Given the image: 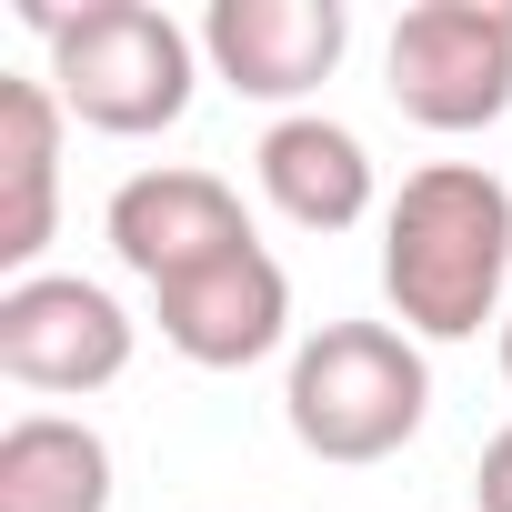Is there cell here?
Masks as SVG:
<instances>
[{"mask_svg": "<svg viewBox=\"0 0 512 512\" xmlns=\"http://www.w3.org/2000/svg\"><path fill=\"white\" fill-rule=\"evenodd\" d=\"M382 292L412 342H472L512 302V191L482 161H422L382 211Z\"/></svg>", "mask_w": 512, "mask_h": 512, "instance_id": "cell-1", "label": "cell"}, {"mask_svg": "<svg viewBox=\"0 0 512 512\" xmlns=\"http://www.w3.org/2000/svg\"><path fill=\"white\" fill-rule=\"evenodd\" d=\"M51 41V91L81 131L151 141L191 111L201 91V31H181L151 0H81V11H31Z\"/></svg>", "mask_w": 512, "mask_h": 512, "instance_id": "cell-2", "label": "cell"}, {"mask_svg": "<svg viewBox=\"0 0 512 512\" xmlns=\"http://www.w3.org/2000/svg\"><path fill=\"white\" fill-rule=\"evenodd\" d=\"M282 422L312 462H392L422 422H432V362L402 322H322L302 352H292V382H282Z\"/></svg>", "mask_w": 512, "mask_h": 512, "instance_id": "cell-3", "label": "cell"}, {"mask_svg": "<svg viewBox=\"0 0 512 512\" xmlns=\"http://www.w3.org/2000/svg\"><path fill=\"white\" fill-rule=\"evenodd\" d=\"M382 91L402 121L422 131H492L512 111V0L482 11V0H412L392 21V51H382Z\"/></svg>", "mask_w": 512, "mask_h": 512, "instance_id": "cell-4", "label": "cell"}, {"mask_svg": "<svg viewBox=\"0 0 512 512\" xmlns=\"http://www.w3.org/2000/svg\"><path fill=\"white\" fill-rule=\"evenodd\" d=\"M0 372L21 392H111L131 372V312L81 282V272H31V282H0Z\"/></svg>", "mask_w": 512, "mask_h": 512, "instance_id": "cell-5", "label": "cell"}, {"mask_svg": "<svg viewBox=\"0 0 512 512\" xmlns=\"http://www.w3.org/2000/svg\"><path fill=\"white\" fill-rule=\"evenodd\" d=\"M111 251H121V272H141L151 292L221 262V251H251V211L221 171H191V161H161V171H131L101 211Z\"/></svg>", "mask_w": 512, "mask_h": 512, "instance_id": "cell-6", "label": "cell"}, {"mask_svg": "<svg viewBox=\"0 0 512 512\" xmlns=\"http://www.w3.org/2000/svg\"><path fill=\"white\" fill-rule=\"evenodd\" d=\"M352 51L342 0H211L201 11V61L241 101H312Z\"/></svg>", "mask_w": 512, "mask_h": 512, "instance_id": "cell-7", "label": "cell"}, {"mask_svg": "<svg viewBox=\"0 0 512 512\" xmlns=\"http://www.w3.org/2000/svg\"><path fill=\"white\" fill-rule=\"evenodd\" d=\"M151 322H161V342H171L181 362H201V372H251L262 352H282V332H292V282H282L272 251L251 241V251H221V262L161 282V292H151Z\"/></svg>", "mask_w": 512, "mask_h": 512, "instance_id": "cell-8", "label": "cell"}, {"mask_svg": "<svg viewBox=\"0 0 512 512\" xmlns=\"http://www.w3.org/2000/svg\"><path fill=\"white\" fill-rule=\"evenodd\" d=\"M61 91L51 81H21V71H0V272L31 282L41 272V251H51V221H61Z\"/></svg>", "mask_w": 512, "mask_h": 512, "instance_id": "cell-9", "label": "cell"}, {"mask_svg": "<svg viewBox=\"0 0 512 512\" xmlns=\"http://www.w3.org/2000/svg\"><path fill=\"white\" fill-rule=\"evenodd\" d=\"M251 171H262L272 211L302 221V231H352V221L372 211V151H362V131L332 121V111H282V121L262 131V151H251Z\"/></svg>", "mask_w": 512, "mask_h": 512, "instance_id": "cell-10", "label": "cell"}, {"mask_svg": "<svg viewBox=\"0 0 512 512\" xmlns=\"http://www.w3.org/2000/svg\"><path fill=\"white\" fill-rule=\"evenodd\" d=\"M0 512H111V442L71 412H21L0 432Z\"/></svg>", "mask_w": 512, "mask_h": 512, "instance_id": "cell-11", "label": "cell"}, {"mask_svg": "<svg viewBox=\"0 0 512 512\" xmlns=\"http://www.w3.org/2000/svg\"><path fill=\"white\" fill-rule=\"evenodd\" d=\"M472 502H482V512H512V422L482 442V462H472Z\"/></svg>", "mask_w": 512, "mask_h": 512, "instance_id": "cell-12", "label": "cell"}, {"mask_svg": "<svg viewBox=\"0 0 512 512\" xmlns=\"http://www.w3.org/2000/svg\"><path fill=\"white\" fill-rule=\"evenodd\" d=\"M502 382H512V312H502Z\"/></svg>", "mask_w": 512, "mask_h": 512, "instance_id": "cell-13", "label": "cell"}]
</instances>
